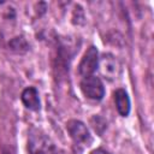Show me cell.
<instances>
[{
	"label": "cell",
	"instance_id": "1",
	"mask_svg": "<svg viewBox=\"0 0 154 154\" xmlns=\"http://www.w3.org/2000/svg\"><path fill=\"white\" fill-rule=\"evenodd\" d=\"M29 154H59L52 140L41 130L31 129L28 140Z\"/></svg>",
	"mask_w": 154,
	"mask_h": 154
},
{
	"label": "cell",
	"instance_id": "2",
	"mask_svg": "<svg viewBox=\"0 0 154 154\" xmlns=\"http://www.w3.org/2000/svg\"><path fill=\"white\" fill-rule=\"evenodd\" d=\"M66 129H67V132L70 134L71 138L73 140V142L76 144L88 147L93 142V138L89 134V130L87 129L84 123L76 120V119H72V120L67 122Z\"/></svg>",
	"mask_w": 154,
	"mask_h": 154
},
{
	"label": "cell",
	"instance_id": "3",
	"mask_svg": "<svg viewBox=\"0 0 154 154\" xmlns=\"http://www.w3.org/2000/svg\"><path fill=\"white\" fill-rule=\"evenodd\" d=\"M81 90L83 95L90 100L99 101L105 95V88L101 79L96 76H88L81 81Z\"/></svg>",
	"mask_w": 154,
	"mask_h": 154
},
{
	"label": "cell",
	"instance_id": "4",
	"mask_svg": "<svg viewBox=\"0 0 154 154\" xmlns=\"http://www.w3.org/2000/svg\"><path fill=\"white\" fill-rule=\"evenodd\" d=\"M99 65V54L97 49L94 46H90L87 52L84 53L79 65H78V71L83 77L93 76V73L97 70Z\"/></svg>",
	"mask_w": 154,
	"mask_h": 154
},
{
	"label": "cell",
	"instance_id": "5",
	"mask_svg": "<svg viewBox=\"0 0 154 154\" xmlns=\"http://www.w3.org/2000/svg\"><path fill=\"white\" fill-rule=\"evenodd\" d=\"M97 69L100 70V73L102 75V77H105L108 81L117 78V76L119 75L118 60L109 53L102 54V57L99 59Z\"/></svg>",
	"mask_w": 154,
	"mask_h": 154
},
{
	"label": "cell",
	"instance_id": "6",
	"mask_svg": "<svg viewBox=\"0 0 154 154\" xmlns=\"http://www.w3.org/2000/svg\"><path fill=\"white\" fill-rule=\"evenodd\" d=\"M22 102L24 106L31 111H38L40 109V97L38 91L34 87H29L23 90L22 93Z\"/></svg>",
	"mask_w": 154,
	"mask_h": 154
},
{
	"label": "cell",
	"instance_id": "7",
	"mask_svg": "<svg viewBox=\"0 0 154 154\" xmlns=\"http://www.w3.org/2000/svg\"><path fill=\"white\" fill-rule=\"evenodd\" d=\"M114 102L119 114L126 117L130 112V99L124 89H117L114 91Z\"/></svg>",
	"mask_w": 154,
	"mask_h": 154
},
{
	"label": "cell",
	"instance_id": "8",
	"mask_svg": "<svg viewBox=\"0 0 154 154\" xmlns=\"http://www.w3.org/2000/svg\"><path fill=\"white\" fill-rule=\"evenodd\" d=\"M10 47H11V49L12 51H14V52H25V51H28V48H29V46H28V43H26V41H25V38L24 37H14L11 42H10Z\"/></svg>",
	"mask_w": 154,
	"mask_h": 154
},
{
	"label": "cell",
	"instance_id": "9",
	"mask_svg": "<svg viewBox=\"0 0 154 154\" xmlns=\"http://www.w3.org/2000/svg\"><path fill=\"white\" fill-rule=\"evenodd\" d=\"M89 154H109L107 150H105V149H102V148H96V149H94V150H91Z\"/></svg>",
	"mask_w": 154,
	"mask_h": 154
},
{
	"label": "cell",
	"instance_id": "10",
	"mask_svg": "<svg viewBox=\"0 0 154 154\" xmlns=\"http://www.w3.org/2000/svg\"><path fill=\"white\" fill-rule=\"evenodd\" d=\"M4 154H11V153H8V152H5V153H4Z\"/></svg>",
	"mask_w": 154,
	"mask_h": 154
}]
</instances>
